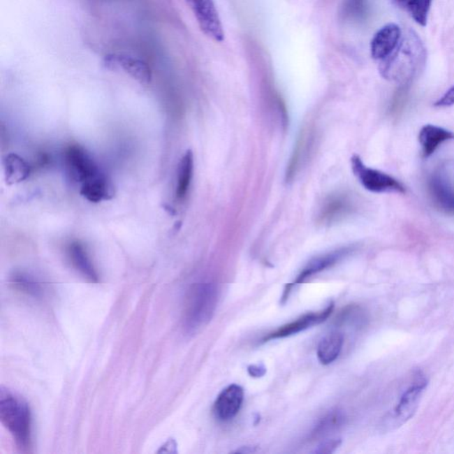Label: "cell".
<instances>
[{"mask_svg": "<svg viewBox=\"0 0 454 454\" xmlns=\"http://www.w3.org/2000/svg\"><path fill=\"white\" fill-rule=\"evenodd\" d=\"M0 420L22 452L32 448V416L27 401L8 388H0Z\"/></svg>", "mask_w": 454, "mask_h": 454, "instance_id": "cell-1", "label": "cell"}, {"mask_svg": "<svg viewBox=\"0 0 454 454\" xmlns=\"http://www.w3.org/2000/svg\"><path fill=\"white\" fill-rule=\"evenodd\" d=\"M426 54L422 42L413 33L400 39L397 47L389 57L381 61L380 73L387 80L406 84L424 64Z\"/></svg>", "mask_w": 454, "mask_h": 454, "instance_id": "cell-2", "label": "cell"}, {"mask_svg": "<svg viewBox=\"0 0 454 454\" xmlns=\"http://www.w3.org/2000/svg\"><path fill=\"white\" fill-rule=\"evenodd\" d=\"M218 289L212 283H196L187 291L183 311V328L189 334L205 327L218 304Z\"/></svg>", "mask_w": 454, "mask_h": 454, "instance_id": "cell-3", "label": "cell"}, {"mask_svg": "<svg viewBox=\"0 0 454 454\" xmlns=\"http://www.w3.org/2000/svg\"><path fill=\"white\" fill-rule=\"evenodd\" d=\"M351 168L354 175L357 177L362 186L370 192L406 193V187L400 180L389 174L372 169L363 163L357 154L351 158Z\"/></svg>", "mask_w": 454, "mask_h": 454, "instance_id": "cell-4", "label": "cell"}, {"mask_svg": "<svg viewBox=\"0 0 454 454\" xmlns=\"http://www.w3.org/2000/svg\"><path fill=\"white\" fill-rule=\"evenodd\" d=\"M427 383L429 381L426 377L420 374H417L413 383L404 390L396 406L394 407L393 413L388 418L389 422L388 426L400 427L412 419L417 408L419 407L423 393H425Z\"/></svg>", "mask_w": 454, "mask_h": 454, "instance_id": "cell-5", "label": "cell"}, {"mask_svg": "<svg viewBox=\"0 0 454 454\" xmlns=\"http://www.w3.org/2000/svg\"><path fill=\"white\" fill-rule=\"evenodd\" d=\"M187 2L203 34L213 41L223 42L225 32L214 0H187Z\"/></svg>", "mask_w": 454, "mask_h": 454, "instance_id": "cell-6", "label": "cell"}, {"mask_svg": "<svg viewBox=\"0 0 454 454\" xmlns=\"http://www.w3.org/2000/svg\"><path fill=\"white\" fill-rule=\"evenodd\" d=\"M103 64L108 70L123 71L140 84L149 85L152 81L150 66L142 59L124 54H108L103 59Z\"/></svg>", "mask_w": 454, "mask_h": 454, "instance_id": "cell-7", "label": "cell"}, {"mask_svg": "<svg viewBox=\"0 0 454 454\" xmlns=\"http://www.w3.org/2000/svg\"><path fill=\"white\" fill-rule=\"evenodd\" d=\"M65 161L71 177L81 184L101 173L90 154L78 145L68 147L65 152Z\"/></svg>", "mask_w": 454, "mask_h": 454, "instance_id": "cell-8", "label": "cell"}, {"mask_svg": "<svg viewBox=\"0 0 454 454\" xmlns=\"http://www.w3.org/2000/svg\"><path fill=\"white\" fill-rule=\"evenodd\" d=\"M334 307V302H331L324 310L302 315L298 320L282 325L277 330L272 332L268 337L263 338V342L265 343V342L274 340V339L291 337V335L298 334L299 332L305 330V329L314 327L315 325L321 324L322 322L327 321V318L333 312Z\"/></svg>", "mask_w": 454, "mask_h": 454, "instance_id": "cell-9", "label": "cell"}, {"mask_svg": "<svg viewBox=\"0 0 454 454\" xmlns=\"http://www.w3.org/2000/svg\"><path fill=\"white\" fill-rule=\"evenodd\" d=\"M353 249L349 247V248L338 249V251L328 253V254L318 256V258L312 259V261L308 263V265L305 266L304 270H302L301 274L298 275L297 279H295V281L286 287L284 295H283V299L288 298V294L291 293V289L294 286L301 284V283L304 282L306 279L310 278L311 276L318 274V272L331 268V266H333L339 261H341L342 259L346 258V256L349 254H351V252H353Z\"/></svg>", "mask_w": 454, "mask_h": 454, "instance_id": "cell-10", "label": "cell"}, {"mask_svg": "<svg viewBox=\"0 0 454 454\" xmlns=\"http://www.w3.org/2000/svg\"><path fill=\"white\" fill-rule=\"evenodd\" d=\"M401 29L399 25L388 24L380 29L371 41V55L374 60L383 61L399 45Z\"/></svg>", "mask_w": 454, "mask_h": 454, "instance_id": "cell-11", "label": "cell"}, {"mask_svg": "<svg viewBox=\"0 0 454 454\" xmlns=\"http://www.w3.org/2000/svg\"><path fill=\"white\" fill-rule=\"evenodd\" d=\"M243 399L242 388L237 384L230 385L219 395L214 404V413L222 422L232 420L241 409Z\"/></svg>", "mask_w": 454, "mask_h": 454, "instance_id": "cell-12", "label": "cell"}, {"mask_svg": "<svg viewBox=\"0 0 454 454\" xmlns=\"http://www.w3.org/2000/svg\"><path fill=\"white\" fill-rule=\"evenodd\" d=\"M453 140H454L453 131L434 124L424 126L418 136L424 158L430 157L441 145Z\"/></svg>", "mask_w": 454, "mask_h": 454, "instance_id": "cell-13", "label": "cell"}, {"mask_svg": "<svg viewBox=\"0 0 454 454\" xmlns=\"http://www.w3.org/2000/svg\"><path fill=\"white\" fill-rule=\"evenodd\" d=\"M68 256L71 265L77 271L89 281L98 283L100 281L97 269L89 256L87 249L81 242L71 243L68 248Z\"/></svg>", "mask_w": 454, "mask_h": 454, "instance_id": "cell-14", "label": "cell"}, {"mask_svg": "<svg viewBox=\"0 0 454 454\" xmlns=\"http://www.w3.org/2000/svg\"><path fill=\"white\" fill-rule=\"evenodd\" d=\"M81 196L90 203H101L114 196V186L103 173L81 184Z\"/></svg>", "mask_w": 454, "mask_h": 454, "instance_id": "cell-15", "label": "cell"}, {"mask_svg": "<svg viewBox=\"0 0 454 454\" xmlns=\"http://www.w3.org/2000/svg\"><path fill=\"white\" fill-rule=\"evenodd\" d=\"M351 208L353 205L346 195L335 193L325 200L321 210L320 220L325 224L337 222L350 213Z\"/></svg>", "mask_w": 454, "mask_h": 454, "instance_id": "cell-16", "label": "cell"}, {"mask_svg": "<svg viewBox=\"0 0 454 454\" xmlns=\"http://www.w3.org/2000/svg\"><path fill=\"white\" fill-rule=\"evenodd\" d=\"M431 196L437 205L446 212L454 213V192L448 180L441 173H435L430 180Z\"/></svg>", "mask_w": 454, "mask_h": 454, "instance_id": "cell-17", "label": "cell"}, {"mask_svg": "<svg viewBox=\"0 0 454 454\" xmlns=\"http://www.w3.org/2000/svg\"><path fill=\"white\" fill-rule=\"evenodd\" d=\"M5 179L8 185H15L28 179L31 167L17 154H8L4 160Z\"/></svg>", "mask_w": 454, "mask_h": 454, "instance_id": "cell-18", "label": "cell"}, {"mask_svg": "<svg viewBox=\"0 0 454 454\" xmlns=\"http://www.w3.org/2000/svg\"><path fill=\"white\" fill-rule=\"evenodd\" d=\"M10 282L16 291L24 293L34 298H42L45 295V286L35 276L25 272H15L11 276Z\"/></svg>", "mask_w": 454, "mask_h": 454, "instance_id": "cell-19", "label": "cell"}, {"mask_svg": "<svg viewBox=\"0 0 454 454\" xmlns=\"http://www.w3.org/2000/svg\"><path fill=\"white\" fill-rule=\"evenodd\" d=\"M344 345V335L339 332H332L322 339L318 344L317 356L321 364L328 365L334 362L340 354Z\"/></svg>", "mask_w": 454, "mask_h": 454, "instance_id": "cell-20", "label": "cell"}, {"mask_svg": "<svg viewBox=\"0 0 454 454\" xmlns=\"http://www.w3.org/2000/svg\"><path fill=\"white\" fill-rule=\"evenodd\" d=\"M193 173V154L192 151L187 150L181 158L176 187V196L179 200H183L189 193L191 181Z\"/></svg>", "mask_w": 454, "mask_h": 454, "instance_id": "cell-21", "label": "cell"}, {"mask_svg": "<svg viewBox=\"0 0 454 454\" xmlns=\"http://www.w3.org/2000/svg\"><path fill=\"white\" fill-rule=\"evenodd\" d=\"M433 0H393L395 4L409 14L418 24L425 27Z\"/></svg>", "mask_w": 454, "mask_h": 454, "instance_id": "cell-22", "label": "cell"}, {"mask_svg": "<svg viewBox=\"0 0 454 454\" xmlns=\"http://www.w3.org/2000/svg\"><path fill=\"white\" fill-rule=\"evenodd\" d=\"M370 11V0H344L340 10L345 22H358L367 18Z\"/></svg>", "mask_w": 454, "mask_h": 454, "instance_id": "cell-23", "label": "cell"}, {"mask_svg": "<svg viewBox=\"0 0 454 454\" xmlns=\"http://www.w3.org/2000/svg\"><path fill=\"white\" fill-rule=\"evenodd\" d=\"M344 423V416L340 411H332L318 420L316 424L314 430L312 431V439H320L328 436V434L337 430L342 427Z\"/></svg>", "mask_w": 454, "mask_h": 454, "instance_id": "cell-24", "label": "cell"}, {"mask_svg": "<svg viewBox=\"0 0 454 454\" xmlns=\"http://www.w3.org/2000/svg\"><path fill=\"white\" fill-rule=\"evenodd\" d=\"M454 105V85L449 90L446 91V93L443 95L442 97L439 98L434 106L436 108H448L452 107Z\"/></svg>", "mask_w": 454, "mask_h": 454, "instance_id": "cell-25", "label": "cell"}, {"mask_svg": "<svg viewBox=\"0 0 454 454\" xmlns=\"http://www.w3.org/2000/svg\"><path fill=\"white\" fill-rule=\"evenodd\" d=\"M341 440L335 439L331 441H328L322 444L321 446H318V450L315 451L316 453H333L335 449L340 446Z\"/></svg>", "mask_w": 454, "mask_h": 454, "instance_id": "cell-26", "label": "cell"}, {"mask_svg": "<svg viewBox=\"0 0 454 454\" xmlns=\"http://www.w3.org/2000/svg\"><path fill=\"white\" fill-rule=\"evenodd\" d=\"M249 376L255 378L264 376L266 373V368L264 365H252L248 367Z\"/></svg>", "mask_w": 454, "mask_h": 454, "instance_id": "cell-27", "label": "cell"}]
</instances>
